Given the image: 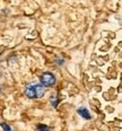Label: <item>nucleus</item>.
<instances>
[{"mask_svg": "<svg viewBox=\"0 0 122 131\" xmlns=\"http://www.w3.org/2000/svg\"><path fill=\"white\" fill-rule=\"evenodd\" d=\"M57 62H58V64L59 66H61V64H63V59H57Z\"/></svg>", "mask_w": 122, "mask_h": 131, "instance_id": "obj_7", "label": "nucleus"}, {"mask_svg": "<svg viewBox=\"0 0 122 131\" xmlns=\"http://www.w3.org/2000/svg\"><path fill=\"white\" fill-rule=\"evenodd\" d=\"M51 104H52L54 107H57V105H58V96H57V94L51 96Z\"/></svg>", "mask_w": 122, "mask_h": 131, "instance_id": "obj_5", "label": "nucleus"}, {"mask_svg": "<svg viewBox=\"0 0 122 131\" xmlns=\"http://www.w3.org/2000/svg\"><path fill=\"white\" fill-rule=\"evenodd\" d=\"M40 84L45 87H51L56 84V77H54L53 73H51L49 71L43 72L40 76Z\"/></svg>", "mask_w": 122, "mask_h": 131, "instance_id": "obj_2", "label": "nucleus"}, {"mask_svg": "<svg viewBox=\"0 0 122 131\" xmlns=\"http://www.w3.org/2000/svg\"><path fill=\"white\" fill-rule=\"evenodd\" d=\"M0 127L2 128V130L4 131H14L13 128L10 127V125H8L7 123H0Z\"/></svg>", "mask_w": 122, "mask_h": 131, "instance_id": "obj_6", "label": "nucleus"}, {"mask_svg": "<svg viewBox=\"0 0 122 131\" xmlns=\"http://www.w3.org/2000/svg\"><path fill=\"white\" fill-rule=\"evenodd\" d=\"M44 87L41 85L40 83H32L27 84L25 87V95L26 97L31 98V100H35V98H41L44 96Z\"/></svg>", "mask_w": 122, "mask_h": 131, "instance_id": "obj_1", "label": "nucleus"}, {"mask_svg": "<svg viewBox=\"0 0 122 131\" xmlns=\"http://www.w3.org/2000/svg\"><path fill=\"white\" fill-rule=\"evenodd\" d=\"M36 130L37 131H51V129L48 127V125H45V124H39L36 127Z\"/></svg>", "mask_w": 122, "mask_h": 131, "instance_id": "obj_4", "label": "nucleus"}, {"mask_svg": "<svg viewBox=\"0 0 122 131\" xmlns=\"http://www.w3.org/2000/svg\"><path fill=\"white\" fill-rule=\"evenodd\" d=\"M77 113L79 114L81 118H84L85 120H91V114H89V111L85 107H79L77 110Z\"/></svg>", "mask_w": 122, "mask_h": 131, "instance_id": "obj_3", "label": "nucleus"}]
</instances>
